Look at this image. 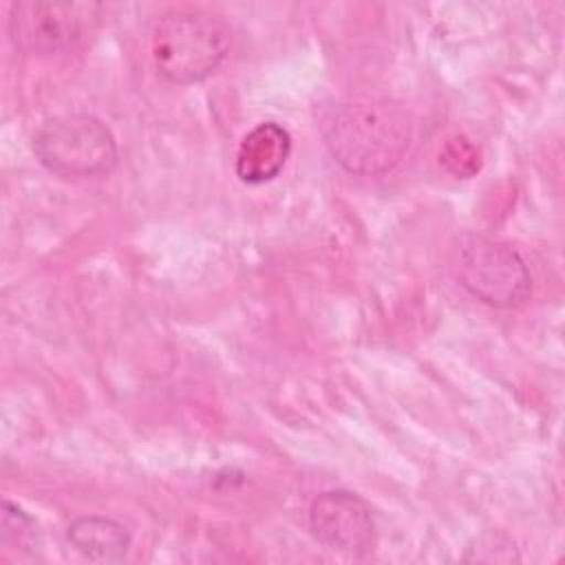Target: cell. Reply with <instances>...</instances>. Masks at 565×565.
<instances>
[{
  "instance_id": "1",
  "label": "cell",
  "mask_w": 565,
  "mask_h": 565,
  "mask_svg": "<svg viewBox=\"0 0 565 565\" xmlns=\"http://www.w3.org/2000/svg\"><path fill=\"white\" fill-rule=\"evenodd\" d=\"M329 154L347 172L377 177L402 163L411 148L413 126L406 110L386 97H347L320 119Z\"/></svg>"
},
{
  "instance_id": "2",
  "label": "cell",
  "mask_w": 565,
  "mask_h": 565,
  "mask_svg": "<svg viewBox=\"0 0 565 565\" xmlns=\"http://www.w3.org/2000/svg\"><path fill=\"white\" fill-rule=\"evenodd\" d=\"M230 44L232 31L221 15L183 7L159 18L150 38V55L166 82L185 86L210 77L225 62Z\"/></svg>"
},
{
  "instance_id": "3",
  "label": "cell",
  "mask_w": 565,
  "mask_h": 565,
  "mask_svg": "<svg viewBox=\"0 0 565 565\" xmlns=\"http://www.w3.org/2000/svg\"><path fill=\"white\" fill-rule=\"evenodd\" d=\"M455 280L477 300L494 309L521 307L532 294V276L521 254L499 238L461 234L452 245Z\"/></svg>"
},
{
  "instance_id": "4",
  "label": "cell",
  "mask_w": 565,
  "mask_h": 565,
  "mask_svg": "<svg viewBox=\"0 0 565 565\" xmlns=\"http://www.w3.org/2000/svg\"><path fill=\"white\" fill-rule=\"evenodd\" d=\"M38 161L60 177H97L117 166V141L110 128L88 113H64L46 119L33 135Z\"/></svg>"
},
{
  "instance_id": "5",
  "label": "cell",
  "mask_w": 565,
  "mask_h": 565,
  "mask_svg": "<svg viewBox=\"0 0 565 565\" xmlns=\"http://www.w3.org/2000/svg\"><path fill=\"white\" fill-rule=\"evenodd\" d=\"M99 4L22 0L11 4L9 35L15 49L26 55H55L77 44L97 18Z\"/></svg>"
},
{
  "instance_id": "6",
  "label": "cell",
  "mask_w": 565,
  "mask_h": 565,
  "mask_svg": "<svg viewBox=\"0 0 565 565\" xmlns=\"http://www.w3.org/2000/svg\"><path fill=\"white\" fill-rule=\"evenodd\" d=\"M309 527L324 547L347 556H362L375 543L371 508L349 490L320 492L309 508Z\"/></svg>"
},
{
  "instance_id": "7",
  "label": "cell",
  "mask_w": 565,
  "mask_h": 565,
  "mask_svg": "<svg viewBox=\"0 0 565 565\" xmlns=\"http://www.w3.org/2000/svg\"><path fill=\"white\" fill-rule=\"evenodd\" d=\"M291 152L287 128L276 121L256 124L241 141L236 152V174L243 183L260 185L280 174Z\"/></svg>"
},
{
  "instance_id": "8",
  "label": "cell",
  "mask_w": 565,
  "mask_h": 565,
  "mask_svg": "<svg viewBox=\"0 0 565 565\" xmlns=\"http://www.w3.org/2000/svg\"><path fill=\"white\" fill-rule=\"evenodd\" d=\"M68 543L88 561L115 563L130 547V532L108 516H79L66 530Z\"/></svg>"
},
{
  "instance_id": "9",
  "label": "cell",
  "mask_w": 565,
  "mask_h": 565,
  "mask_svg": "<svg viewBox=\"0 0 565 565\" xmlns=\"http://www.w3.org/2000/svg\"><path fill=\"white\" fill-rule=\"evenodd\" d=\"M35 521L15 503L2 501V523H0V539L4 547L29 550L35 543Z\"/></svg>"
},
{
  "instance_id": "10",
  "label": "cell",
  "mask_w": 565,
  "mask_h": 565,
  "mask_svg": "<svg viewBox=\"0 0 565 565\" xmlns=\"http://www.w3.org/2000/svg\"><path fill=\"white\" fill-rule=\"evenodd\" d=\"M439 161L450 174L461 177V179L472 177L481 168V154H479L477 146L461 135L446 139V143L439 152Z\"/></svg>"
}]
</instances>
